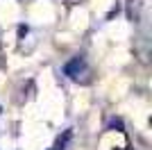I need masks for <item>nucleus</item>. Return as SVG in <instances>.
I'll use <instances>...</instances> for the list:
<instances>
[{"mask_svg": "<svg viewBox=\"0 0 152 150\" xmlns=\"http://www.w3.org/2000/svg\"><path fill=\"white\" fill-rule=\"evenodd\" d=\"M66 2H68V5H77V2H80V0H66Z\"/></svg>", "mask_w": 152, "mask_h": 150, "instance_id": "7ed1b4c3", "label": "nucleus"}, {"mask_svg": "<svg viewBox=\"0 0 152 150\" xmlns=\"http://www.w3.org/2000/svg\"><path fill=\"white\" fill-rule=\"evenodd\" d=\"M141 5H143L141 0H127V16H129L132 21H136V18H139Z\"/></svg>", "mask_w": 152, "mask_h": 150, "instance_id": "f03ea898", "label": "nucleus"}, {"mask_svg": "<svg viewBox=\"0 0 152 150\" xmlns=\"http://www.w3.org/2000/svg\"><path fill=\"white\" fill-rule=\"evenodd\" d=\"M84 59H73L70 64H66V75H70L75 82H80V73H84Z\"/></svg>", "mask_w": 152, "mask_h": 150, "instance_id": "f257e3e1", "label": "nucleus"}]
</instances>
